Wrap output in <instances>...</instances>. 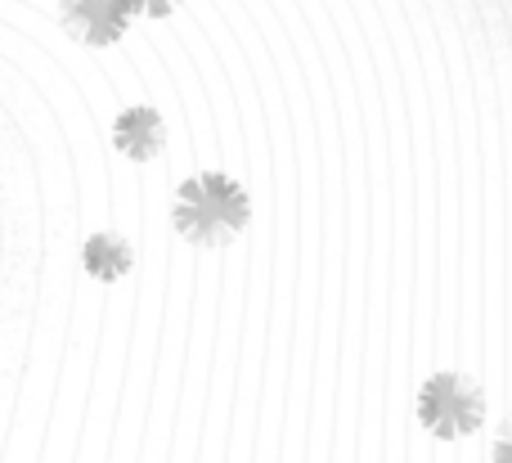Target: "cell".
I'll list each match as a JSON object with an SVG mask.
<instances>
[{
	"mask_svg": "<svg viewBox=\"0 0 512 463\" xmlns=\"http://www.w3.org/2000/svg\"><path fill=\"white\" fill-rule=\"evenodd\" d=\"M248 198L225 176H194L176 194V230L198 248H221L239 234Z\"/></svg>",
	"mask_w": 512,
	"mask_h": 463,
	"instance_id": "6da1fadb",
	"label": "cell"
},
{
	"mask_svg": "<svg viewBox=\"0 0 512 463\" xmlns=\"http://www.w3.org/2000/svg\"><path fill=\"white\" fill-rule=\"evenodd\" d=\"M135 23L131 0H59V27L72 41L90 45V50H104L117 45Z\"/></svg>",
	"mask_w": 512,
	"mask_h": 463,
	"instance_id": "7a4b0ae2",
	"label": "cell"
},
{
	"mask_svg": "<svg viewBox=\"0 0 512 463\" xmlns=\"http://www.w3.org/2000/svg\"><path fill=\"white\" fill-rule=\"evenodd\" d=\"M418 414H423V423L436 437H468L481 423V396L463 378H436V383L423 387Z\"/></svg>",
	"mask_w": 512,
	"mask_h": 463,
	"instance_id": "3957f363",
	"label": "cell"
},
{
	"mask_svg": "<svg viewBox=\"0 0 512 463\" xmlns=\"http://www.w3.org/2000/svg\"><path fill=\"white\" fill-rule=\"evenodd\" d=\"M167 144V122L158 117V108L149 104H131L113 117V149L131 162H149L162 153Z\"/></svg>",
	"mask_w": 512,
	"mask_h": 463,
	"instance_id": "277c9868",
	"label": "cell"
},
{
	"mask_svg": "<svg viewBox=\"0 0 512 463\" xmlns=\"http://www.w3.org/2000/svg\"><path fill=\"white\" fill-rule=\"evenodd\" d=\"M81 270H86L95 284H122L135 270V248L126 234L117 230H95L81 243Z\"/></svg>",
	"mask_w": 512,
	"mask_h": 463,
	"instance_id": "5b68a950",
	"label": "cell"
},
{
	"mask_svg": "<svg viewBox=\"0 0 512 463\" xmlns=\"http://www.w3.org/2000/svg\"><path fill=\"white\" fill-rule=\"evenodd\" d=\"M180 0H131V9H135V18H162V14H171Z\"/></svg>",
	"mask_w": 512,
	"mask_h": 463,
	"instance_id": "8992f818",
	"label": "cell"
},
{
	"mask_svg": "<svg viewBox=\"0 0 512 463\" xmlns=\"http://www.w3.org/2000/svg\"><path fill=\"white\" fill-rule=\"evenodd\" d=\"M499 463H512V423L504 428V441H499Z\"/></svg>",
	"mask_w": 512,
	"mask_h": 463,
	"instance_id": "52a82bcc",
	"label": "cell"
}]
</instances>
